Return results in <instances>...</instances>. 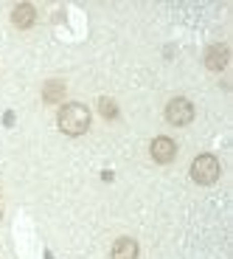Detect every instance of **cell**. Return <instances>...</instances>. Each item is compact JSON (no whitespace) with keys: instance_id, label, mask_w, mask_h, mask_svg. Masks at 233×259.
<instances>
[{"instance_id":"obj_9","label":"cell","mask_w":233,"mask_h":259,"mask_svg":"<svg viewBox=\"0 0 233 259\" xmlns=\"http://www.w3.org/2000/svg\"><path fill=\"white\" fill-rule=\"evenodd\" d=\"M98 110H101V116L104 118H115L118 116V107H115V102H112V99H98Z\"/></svg>"},{"instance_id":"obj_5","label":"cell","mask_w":233,"mask_h":259,"mask_svg":"<svg viewBox=\"0 0 233 259\" xmlns=\"http://www.w3.org/2000/svg\"><path fill=\"white\" fill-rule=\"evenodd\" d=\"M227 59H230L227 46H211L205 54V68L208 71H222V68H227Z\"/></svg>"},{"instance_id":"obj_4","label":"cell","mask_w":233,"mask_h":259,"mask_svg":"<svg viewBox=\"0 0 233 259\" xmlns=\"http://www.w3.org/2000/svg\"><path fill=\"white\" fill-rule=\"evenodd\" d=\"M149 149H152V158H155L157 163H171L174 155H177V144L171 141V138H166V136H157Z\"/></svg>"},{"instance_id":"obj_7","label":"cell","mask_w":233,"mask_h":259,"mask_svg":"<svg viewBox=\"0 0 233 259\" xmlns=\"http://www.w3.org/2000/svg\"><path fill=\"white\" fill-rule=\"evenodd\" d=\"M110 256L112 259H138V242L130 240V237H121V240H115Z\"/></svg>"},{"instance_id":"obj_1","label":"cell","mask_w":233,"mask_h":259,"mask_svg":"<svg viewBox=\"0 0 233 259\" xmlns=\"http://www.w3.org/2000/svg\"><path fill=\"white\" fill-rule=\"evenodd\" d=\"M56 121H59V130H62L65 136H82V133H87V127H90V110L79 102H71L59 110Z\"/></svg>"},{"instance_id":"obj_2","label":"cell","mask_w":233,"mask_h":259,"mask_svg":"<svg viewBox=\"0 0 233 259\" xmlns=\"http://www.w3.org/2000/svg\"><path fill=\"white\" fill-rule=\"evenodd\" d=\"M191 178H194L200 186H211V183H216V178H219V161H216L214 155H197L194 163H191Z\"/></svg>"},{"instance_id":"obj_10","label":"cell","mask_w":233,"mask_h":259,"mask_svg":"<svg viewBox=\"0 0 233 259\" xmlns=\"http://www.w3.org/2000/svg\"><path fill=\"white\" fill-rule=\"evenodd\" d=\"M0 217H3V211H0Z\"/></svg>"},{"instance_id":"obj_8","label":"cell","mask_w":233,"mask_h":259,"mask_svg":"<svg viewBox=\"0 0 233 259\" xmlns=\"http://www.w3.org/2000/svg\"><path fill=\"white\" fill-rule=\"evenodd\" d=\"M62 96H65V84L56 82V79H53V82H48L45 88H42V99H45L48 104H56Z\"/></svg>"},{"instance_id":"obj_3","label":"cell","mask_w":233,"mask_h":259,"mask_svg":"<svg viewBox=\"0 0 233 259\" xmlns=\"http://www.w3.org/2000/svg\"><path fill=\"white\" fill-rule=\"evenodd\" d=\"M191 118H194V104L188 102V99L177 96V99H171V102L166 104V121L168 124L186 127V124H191Z\"/></svg>"},{"instance_id":"obj_6","label":"cell","mask_w":233,"mask_h":259,"mask_svg":"<svg viewBox=\"0 0 233 259\" xmlns=\"http://www.w3.org/2000/svg\"><path fill=\"white\" fill-rule=\"evenodd\" d=\"M34 20H37V9L31 6V3H17L12 12V23L17 28H31Z\"/></svg>"}]
</instances>
